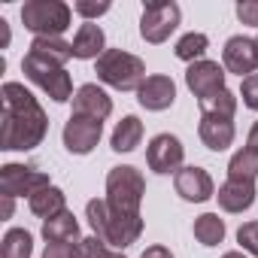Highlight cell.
<instances>
[{
	"instance_id": "6da1fadb",
	"label": "cell",
	"mask_w": 258,
	"mask_h": 258,
	"mask_svg": "<svg viewBox=\"0 0 258 258\" xmlns=\"http://www.w3.org/2000/svg\"><path fill=\"white\" fill-rule=\"evenodd\" d=\"M49 134V115L22 82L0 85V149L31 152Z\"/></svg>"
},
{
	"instance_id": "7a4b0ae2",
	"label": "cell",
	"mask_w": 258,
	"mask_h": 258,
	"mask_svg": "<svg viewBox=\"0 0 258 258\" xmlns=\"http://www.w3.org/2000/svg\"><path fill=\"white\" fill-rule=\"evenodd\" d=\"M85 219H88L94 237L118 252L134 246L143 234V216H118L109 210V204L103 198H91L85 204Z\"/></svg>"
},
{
	"instance_id": "3957f363",
	"label": "cell",
	"mask_w": 258,
	"mask_h": 258,
	"mask_svg": "<svg viewBox=\"0 0 258 258\" xmlns=\"http://www.w3.org/2000/svg\"><path fill=\"white\" fill-rule=\"evenodd\" d=\"M143 198H146V179L137 167L131 164H118L106 173V182H103V201L109 204L112 213L118 216H143L140 207H143Z\"/></svg>"
},
{
	"instance_id": "277c9868",
	"label": "cell",
	"mask_w": 258,
	"mask_h": 258,
	"mask_svg": "<svg viewBox=\"0 0 258 258\" xmlns=\"http://www.w3.org/2000/svg\"><path fill=\"white\" fill-rule=\"evenodd\" d=\"M94 73L103 85H109L115 91H137L146 79V61L124 49H106L97 58Z\"/></svg>"
},
{
	"instance_id": "5b68a950",
	"label": "cell",
	"mask_w": 258,
	"mask_h": 258,
	"mask_svg": "<svg viewBox=\"0 0 258 258\" xmlns=\"http://www.w3.org/2000/svg\"><path fill=\"white\" fill-rule=\"evenodd\" d=\"M22 25L34 37H61L73 25V7L64 0H28L22 7Z\"/></svg>"
},
{
	"instance_id": "8992f818",
	"label": "cell",
	"mask_w": 258,
	"mask_h": 258,
	"mask_svg": "<svg viewBox=\"0 0 258 258\" xmlns=\"http://www.w3.org/2000/svg\"><path fill=\"white\" fill-rule=\"evenodd\" d=\"M22 73H25L37 88H43L55 103H67V100H73V94H76L67 67L40 61V58H34V55H25V58H22Z\"/></svg>"
},
{
	"instance_id": "52a82bcc",
	"label": "cell",
	"mask_w": 258,
	"mask_h": 258,
	"mask_svg": "<svg viewBox=\"0 0 258 258\" xmlns=\"http://www.w3.org/2000/svg\"><path fill=\"white\" fill-rule=\"evenodd\" d=\"M179 22H182L179 4H173V0H152V4L143 7V16H140V37L149 46H161L179 28Z\"/></svg>"
},
{
	"instance_id": "ba28073f",
	"label": "cell",
	"mask_w": 258,
	"mask_h": 258,
	"mask_svg": "<svg viewBox=\"0 0 258 258\" xmlns=\"http://www.w3.org/2000/svg\"><path fill=\"white\" fill-rule=\"evenodd\" d=\"M52 179L49 173L37 170V167H28V164H4L0 167V191H4V198H34L37 191L49 188Z\"/></svg>"
},
{
	"instance_id": "9c48e42d",
	"label": "cell",
	"mask_w": 258,
	"mask_h": 258,
	"mask_svg": "<svg viewBox=\"0 0 258 258\" xmlns=\"http://www.w3.org/2000/svg\"><path fill=\"white\" fill-rule=\"evenodd\" d=\"M185 146L176 134H155L146 146V164L158 176H176L185 164Z\"/></svg>"
},
{
	"instance_id": "30bf717a",
	"label": "cell",
	"mask_w": 258,
	"mask_h": 258,
	"mask_svg": "<svg viewBox=\"0 0 258 258\" xmlns=\"http://www.w3.org/2000/svg\"><path fill=\"white\" fill-rule=\"evenodd\" d=\"M103 137V121L97 118H85V115H70L64 131H61V140H64V149L70 155H88L94 152V146L100 143Z\"/></svg>"
},
{
	"instance_id": "8fae6325",
	"label": "cell",
	"mask_w": 258,
	"mask_h": 258,
	"mask_svg": "<svg viewBox=\"0 0 258 258\" xmlns=\"http://www.w3.org/2000/svg\"><path fill=\"white\" fill-rule=\"evenodd\" d=\"M222 67L225 73H234L240 79L252 76L258 70V46L252 37H243V34H234L225 40V49H222Z\"/></svg>"
},
{
	"instance_id": "7c38bea8",
	"label": "cell",
	"mask_w": 258,
	"mask_h": 258,
	"mask_svg": "<svg viewBox=\"0 0 258 258\" xmlns=\"http://www.w3.org/2000/svg\"><path fill=\"white\" fill-rule=\"evenodd\" d=\"M225 76H228V73H225V67H222L219 61L204 58V61L188 64V70H185V85H188V91H191L198 100H207L210 94L228 88V85H225Z\"/></svg>"
},
{
	"instance_id": "4fadbf2b",
	"label": "cell",
	"mask_w": 258,
	"mask_h": 258,
	"mask_svg": "<svg viewBox=\"0 0 258 258\" xmlns=\"http://www.w3.org/2000/svg\"><path fill=\"white\" fill-rule=\"evenodd\" d=\"M137 103L146 112H164L176 103V82L167 73H152L137 88Z\"/></svg>"
},
{
	"instance_id": "5bb4252c",
	"label": "cell",
	"mask_w": 258,
	"mask_h": 258,
	"mask_svg": "<svg viewBox=\"0 0 258 258\" xmlns=\"http://www.w3.org/2000/svg\"><path fill=\"white\" fill-rule=\"evenodd\" d=\"M173 188L176 195L185 201V204H204L210 198H216V182L213 176L204 170V167H182L176 176H173Z\"/></svg>"
},
{
	"instance_id": "9a60e30c",
	"label": "cell",
	"mask_w": 258,
	"mask_h": 258,
	"mask_svg": "<svg viewBox=\"0 0 258 258\" xmlns=\"http://www.w3.org/2000/svg\"><path fill=\"white\" fill-rule=\"evenodd\" d=\"M73 115H85V118L106 121L112 115V97L97 82H85L73 94Z\"/></svg>"
},
{
	"instance_id": "2e32d148",
	"label": "cell",
	"mask_w": 258,
	"mask_h": 258,
	"mask_svg": "<svg viewBox=\"0 0 258 258\" xmlns=\"http://www.w3.org/2000/svg\"><path fill=\"white\" fill-rule=\"evenodd\" d=\"M198 137H201V143H204L210 152H225V149H231V146H234V137H237L234 118H222V115H201Z\"/></svg>"
},
{
	"instance_id": "e0dca14e",
	"label": "cell",
	"mask_w": 258,
	"mask_h": 258,
	"mask_svg": "<svg viewBox=\"0 0 258 258\" xmlns=\"http://www.w3.org/2000/svg\"><path fill=\"white\" fill-rule=\"evenodd\" d=\"M73 58L76 61H97L106 52V34L97 22H82L73 34Z\"/></svg>"
},
{
	"instance_id": "ac0fdd59",
	"label": "cell",
	"mask_w": 258,
	"mask_h": 258,
	"mask_svg": "<svg viewBox=\"0 0 258 258\" xmlns=\"http://www.w3.org/2000/svg\"><path fill=\"white\" fill-rule=\"evenodd\" d=\"M255 182H243V179H225L222 185H219V191H216V201H219V207L225 210V213H246V210H252V204H255Z\"/></svg>"
},
{
	"instance_id": "d6986e66",
	"label": "cell",
	"mask_w": 258,
	"mask_h": 258,
	"mask_svg": "<svg viewBox=\"0 0 258 258\" xmlns=\"http://www.w3.org/2000/svg\"><path fill=\"white\" fill-rule=\"evenodd\" d=\"M143 143V121L137 115H124L115 127H112V137H109V149L112 152H134L137 146Z\"/></svg>"
},
{
	"instance_id": "ffe728a7",
	"label": "cell",
	"mask_w": 258,
	"mask_h": 258,
	"mask_svg": "<svg viewBox=\"0 0 258 258\" xmlns=\"http://www.w3.org/2000/svg\"><path fill=\"white\" fill-rule=\"evenodd\" d=\"M28 55H34V58H40V61H49V64L64 67V64L73 58V46H70L67 40H61V37H34V40H31V49H28Z\"/></svg>"
},
{
	"instance_id": "44dd1931",
	"label": "cell",
	"mask_w": 258,
	"mask_h": 258,
	"mask_svg": "<svg viewBox=\"0 0 258 258\" xmlns=\"http://www.w3.org/2000/svg\"><path fill=\"white\" fill-rule=\"evenodd\" d=\"M43 240H46V243H79L82 237H79V222H76V216H73L70 210H64V213L46 219V222H43Z\"/></svg>"
},
{
	"instance_id": "7402d4cb",
	"label": "cell",
	"mask_w": 258,
	"mask_h": 258,
	"mask_svg": "<svg viewBox=\"0 0 258 258\" xmlns=\"http://www.w3.org/2000/svg\"><path fill=\"white\" fill-rule=\"evenodd\" d=\"M28 210L37 216V219H52V216H58V213H64L67 210V195L58 188V185H49V188H43V191H37L31 201H28Z\"/></svg>"
},
{
	"instance_id": "603a6c76",
	"label": "cell",
	"mask_w": 258,
	"mask_h": 258,
	"mask_svg": "<svg viewBox=\"0 0 258 258\" xmlns=\"http://www.w3.org/2000/svg\"><path fill=\"white\" fill-rule=\"evenodd\" d=\"M191 231H195V240H198L201 246H207V249L219 246V243L225 240V234H228L225 219H222L219 213H201V216L195 219Z\"/></svg>"
},
{
	"instance_id": "cb8c5ba5",
	"label": "cell",
	"mask_w": 258,
	"mask_h": 258,
	"mask_svg": "<svg viewBox=\"0 0 258 258\" xmlns=\"http://www.w3.org/2000/svg\"><path fill=\"white\" fill-rule=\"evenodd\" d=\"M228 179H243V182H255L258 179V149L243 146L231 155L228 161Z\"/></svg>"
},
{
	"instance_id": "d4e9b609",
	"label": "cell",
	"mask_w": 258,
	"mask_h": 258,
	"mask_svg": "<svg viewBox=\"0 0 258 258\" xmlns=\"http://www.w3.org/2000/svg\"><path fill=\"white\" fill-rule=\"evenodd\" d=\"M34 255V234L25 228H10L0 240V258H31Z\"/></svg>"
},
{
	"instance_id": "484cf974",
	"label": "cell",
	"mask_w": 258,
	"mask_h": 258,
	"mask_svg": "<svg viewBox=\"0 0 258 258\" xmlns=\"http://www.w3.org/2000/svg\"><path fill=\"white\" fill-rule=\"evenodd\" d=\"M207 49H210V37L201 34V31H188V34H182V37L176 40L173 55H176L179 61H185V64H195V61H204Z\"/></svg>"
},
{
	"instance_id": "4316f807",
	"label": "cell",
	"mask_w": 258,
	"mask_h": 258,
	"mask_svg": "<svg viewBox=\"0 0 258 258\" xmlns=\"http://www.w3.org/2000/svg\"><path fill=\"white\" fill-rule=\"evenodd\" d=\"M201 115H222V118H234L237 115V94L231 88H222L216 94H210L207 100H198Z\"/></svg>"
},
{
	"instance_id": "83f0119b",
	"label": "cell",
	"mask_w": 258,
	"mask_h": 258,
	"mask_svg": "<svg viewBox=\"0 0 258 258\" xmlns=\"http://www.w3.org/2000/svg\"><path fill=\"white\" fill-rule=\"evenodd\" d=\"M112 10L109 0H73V13L82 19V22H97L100 16H106Z\"/></svg>"
},
{
	"instance_id": "f1b7e54d",
	"label": "cell",
	"mask_w": 258,
	"mask_h": 258,
	"mask_svg": "<svg viewBox=\"0 0 258 258\" xmlns=\"http://www.w3.org/2000/svg\"><path fill=\"white\" fill-rule=\"evenodd\" d=\"M237 243H240V252H246L249 258H258V219L243 222L237 228Z\"/></svg>"
},
{
	"instance_id": "f546056e",
	"label": "cell",
	"mask_w": 258,
	"mask_h": 258,
	"mask_svg": "<svg viewBox=\"0 0 258 258\" xmlns=\"http://www.w3.org/2000/svg\"><path fill=\"white\" fill-rule=\"evenodd\" d=\"M240 97H243V106L246 109L258 112V73H252V76H246L240 82Z\"/></svg>"
},
{
	"instance_id": "4dcf8cb0",
	"label": "cell",
	"mask_w": 258,
	"mask_h": 258,
	"mask_svg": "<svg viewBox=\"0 0 258 258\" xmlns=\"http://www.w3.org/2000/svg\"><path fill=\"white\" fill-rule=\"evenodd\" d=\"M79 255L82 258H106L109 255V246L97 237H82L79 240Z\"/></svg>"
},
{
	"instance_id": "1f68e13d",
	"label": "cell",
	"mask_w": 258,
	"mask_h": 258,
	"mask_svg": "<svg viewBox=\"0 0 258 258\" xmlns=\"http://www.w3.org/2000/svg\"><path fill=\"white\" fill-rule=\"evenodd\" d=\"M43 258H82L79 243H46Z\"/></svg>"
},
{
	"instance_id": "d6a6232c",
	"label": "cell",
	"mask_w": 258,
	"mask_h": 258,
	"mask_svg": "<svg viewBox=\"0 0 258 258\" xmlns=\"http://www.w3.org/2000/svg\"><path fill=\"white\" fill-rule=\"evenodd\" d=\"M237 19L249 28H258V0H240V4L234 7Z\"/></svg>"
},
{
	"instance_id": "836d02e7",
	"label": "cell",
	"mask_w": 258,
	"mask_h": 258,
	"mask_svg": "<svg viewBox=\"0 0 258 258\" xmlns=\"http://www.w3.org/2000/svg\"><path fill=\"white\" fill-rule=\"evenodd\" d=\"M140 258H176V255H173V252H170L167 246H161V243H155V246H146Z\"/></svg>"
},
{
	"instance_id": "e575fe53",
	"label": "cell",
	"mask_w": 258,
	"mask_h": 258,
	"mask_svg": "<svg viewBox=\"0 0 258 258\" xmlns=\"http://www.w3.org/2000/svg\"><path fill=\"white\" fill-rule=\"evenodd\" d=\"M246 146H252V149H258V121L249 127V137H246Z\"/></svg>"
},
{
	"instance_id": "d590c367",
	"label": "cell",
	"mask_w": 258,
	"mask_h": 258,
	"mask_svg": "<svg viewBox=\"0 0 258 258\" xmlns=\"http://www.w3.org/2000/svg\"><path fill=\"white\" fill-rule=\"evenodd\" d=\"M13 210H16V198H4V219H13Z\"/></svg>"
},
{
	"instance_id": "8d00e7d4",
	"label": "cell",
	"mask_w": 258,
	"mask_h": 258,
	"mask_svg": "<svg viewBox=\"0 0 258 258\" xmlns=\"http://www.w3.org/2000/svg\"><path fill=\"white\" fill-rule=\"evenodd\" d=\"M222 258H249V255H246V252H240V249H231V252H225Z\"/></svg>"
},
{
	"instance_id": "74e56055",
	"label": "cell",
	"mask_w": 258,
	"mask_h": 258,
	"mask_svg": "<svg viewBox=\"0 0 258 258\" xmlns=\"http://www.w3.org/2000/svg\"><path fill=\"white\" fill-rule=\"evenodd\" d=\"M106 258H124V252H112V249H109V255H106Z\"/></svg>"
},
{
	"instance_id": "f35d334b",
	"label": "cell",
	"mask_w": 258,
	"mask_h": 258,
	"mask_svg": "<svg viewBox=\"0 0 258 258\" xmlns=\"http://www.w3.org/2000/svg\"><path fill=\"white\" fill-rule=\"evenodd\" d=\"M255 46H258V37H255Z\"/></svg>"
}]
</instances>
